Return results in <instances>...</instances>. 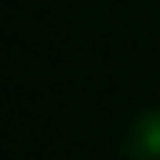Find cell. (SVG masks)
<instances>
[{
	"mask_svg": "<svg viewBox=\"0 0 160 160\" xmlns=\"http://www.w3.org/2000/svg\"><path fill=\"white\" fill-rule=\"evenodd\" d=\"M128 153L135 160H160V107L142 110L128 132Z\"/></svg>",
	"mask_w": 160,
	"mask_h": 160,
	"instance_id": "1",
	"label": "cell"
}]
</instances>
